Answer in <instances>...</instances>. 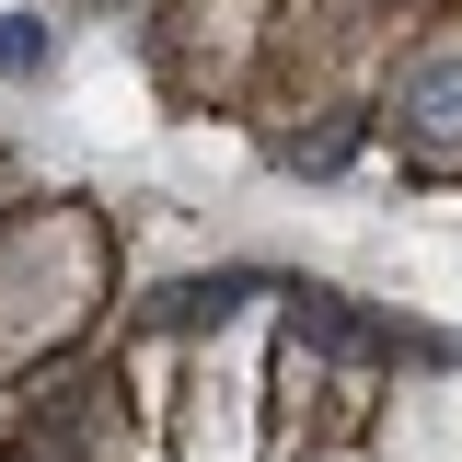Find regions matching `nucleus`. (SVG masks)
<instances>
[{
    "instance_id": "1",
    "label": "nucleus",
    "mask_w": 462,
    "mask_h": 462,
    "mask_svg": "<svg viewBox=\"0 0 462 462\" xmlns=\"http://www.w3.org/2000/svg\"><path fill=\"white\" fill-rule=\"evenodd\" d=\"M0 69H47V23L12 12V23H0Z\"/></svg>"
}]
</instances>
